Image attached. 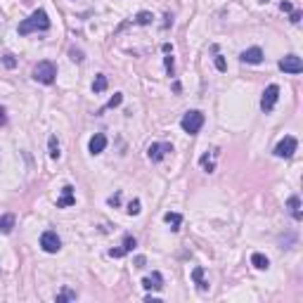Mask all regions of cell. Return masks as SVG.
Returning <instances> with one entry per match:
<instances>
[{"instance_id": "cell-15", "label": "cell", "mask_w": 303, "mask_h": 303, "mask_svg": "<svg viewBox=\"0 0 303 303\" xmlns=\"http://www.w3.org/2000/svg\"><path fill=\"white\" fill-rule=\"evenodd\" d=\"M287 209H289V213H291V218H294V220H301V218H303L301 199H298L296 194H291V197H289V201H287Z\"/></svg>"}, {"instance_id": "cell-5", "label": "cell", "mask_w": 303, "mask_h": 303, "mask_svg": "<svg viewBox=\"0 0 303 303\" xmlns=\"http://www.w3.org/2000/svg\"><path fill=\"white\" fill-rule=\"evenodd\" d=\"M298 147V140L294 135H287L282 137L277 143V147H275V156H279V159H291L294 156V152H296Z\"/></svg>"}, {"instance_id": "cell-7", "label": "cell", "mask_w": 303, "mask_h": 303, "mask_svg": "<svg viewBox=\"0 0 303 303\" xmlns=\"http://www.w3.org/2000/svg\"><path fill=\"white\" fill-rule=\"evenodd\" d=\"M277 67L282 69L285 74H301V71H303V62H301V57H298V55H287V57H282Z\"/></svg>"}, {"instance_id": "cell-9", "label": "cell", "mask_w": 303, "mask_h": 303, "mask_svg": "<svg viewBox=\"0 0 303 303\" xmlns=\"http://www.w3.org/2000/svg\"><path fill=\"white\" fill-rule=\"evenodd\" d=\"M143 287L147 291H161L164 289V275H161L159 270H154L152 275H147V277L143 279Z\"/></svg>"}, {"instance_id": "cell-6", "label": "cell", "mask_w": 303, "mask_h": 303, "mask_svg": "<svg viewBox=\"0 0 303 303\" xmlns=\"http://www.w3.org/2000/svg\"><path fill=\"white\" fill-rule=\"evenodd\" d=\"M41 247H43L45 254H57V251L62 249V239L57 237V232H52V230H45L43 235H41Z\"/></svg>"}, {"instance_id": "cell-12", "label": "cell", "mask_w": 303, "mask_h": 303, "mask_svg": "<svg viewBox=\"0 0 303 303\" xmlns=\"http://www.w3.org/2000/svg\"><path fill=\"white\" fill-rule=\"evenodd\" d=\"M239 59L244 64H260L263 62V50L260 48H249V50H244L239 55Z\"/></svg>"}, {"instance_id": "cell-11", "label": "cell", "mask_w": 303, "mask_h": 303, "mask_svg": "<svg viewBox=\"0 0 303 303\" xmlns=\"http://www.w3.org/2000/svg\"><path fill=\"white\" fill-rule=\"evenodd\" d=\"M135 247H137L135 237L126 235V237H124V244H121V249H112V251H109V256H112V258H121V256H126L128 251H133Z\"/></svg>"}, {"instance_id": "cell-34", "label": "cell", "mask_w": 303, "mask_h": 303, "mask_svg": "<svg viewBox=\"0 0 303 303\" xmlns=\"http://www.w3.org/2000/svg\"><path fill=\"white\" fill-rule=\"evenodd\" d=\"M161 50H164V52L168 55V52H173V45H171V43H164V45H161Z\"/></svg>"}, {"instance_id": "cell-13", "label": "cell", "mask_w": 303, "mask_h": 303, "mask_svg": "<svg viewBox=\"0 0 303 303\" xmlns=\"http://www.w3.org/2000/svg\"><path fill=\"white\" fill-rule=\"evenodd\" d=\"M107 147V135H102V133H95L93 137H90V145H88V149H90V154L97 156L102 154Z\"/></svg>"}, {"instance_id": "cell-29", "label": "cell", "mask_w": 303, "mask_h": 303, "mask_svg": "<svg viewBox=\"0 0 303 303\" xmlns=\"http://www.w3.org/2000/svg\"><path fill=\"white\" fill-rule=\"evenodd\" d=\"M107 201H109V206H118V201H121V194L116 192V194H112V197L107 199Z\"/></svg>"}, {"instance_id": "cell-20", "label": "cell", "mask_w": 303, "mask_h": 303, "mask_svg": "<svg viewBox=\"0 0 303 303\" xmlns=\"http://www.w3.org/2000/svg\"><path fill=\"white\" fill-rule=\"evenodd\" d=\"M48 147H50V159H59V156H62V152H59V143H57L55 135H50Z\"/></svg>"}, {"instance_id": "cell-33", "label": "cell", "mask_w": 303, "mask_h": 303, "mask_svg": "<svg viewBox=\"0 0 303 303\" xmlns=\"http://www.w3.org/2000/svg\"><path fill=\"white\" fill-rule=\"evenodd\" d=\"M7 124V114H5V109L0 107V126H5Z\"/></svg>"}, {"instance_id": "cell-32", "label": "cell", "mask_w": 303, "mask_h": 303, "mask_svg": "<svg viewBox=\"0 0 303 303\" xmlns=\"http://www.w3.org/2000/svg\"><path fill=\"white\" fill-rule=\"evenodd\" d=\"M147 266V258H145V256H137L135 258V268H145Z\"/></svg>"}, {"instance_id": "cell-4", "label": "cell", "mask_w": 303, "mask_h": 303, "mask_svg": "<svg viewBox=\"0 0 303 303\" xmlns=\"http://www.w3.org/2000/svg\"><path fill=\"white\" fill-rule=\"evenodd\" d=\"M277 99H279V86L277 83H270V86L266 88L263 97H260V109L266 114H270L272 109H275V105H277Z\"/></svg>"}, {"instance_id": "cell-17", "label": "cell", "mask_w": 303, "mask_h": 303, "mask_svg": "<svg viewBox=\"0 0 303 303\" xmlns=\"http://www.w3.org/2000/svg\"><path fill=\"white\" fill-rule=\"evenodd\" d=\"M251 266L256 268V270H268L270 268V260H268V256L266 254H251Z\"/></svg>"}, {"instance_id": "cell-23", "label": "cell", "mask_w": 303, "mask_h": 303, "mask_svg": "<svg viewBox=\"0 0 303 303\" xmlns=\"http://www.w3.org/2000/svg\"><path fill=\"white\" fill-rule=\"evenodd\" d=\"M152 19H154V17H152V12H137L133 22L140 24V26H147V24H152Z\"/></svg>"}, {"instance_id": "cell-25", "label": "cell", "mask_w": 303, "mask_h": 303, "mask_svg": "<svg viewBox=\"0 0 303 303\" xmlns=\"http://www.w3.org/2000/svg\"><path fill=\"white\" fill-rule=\"evenodd\" d=\"M126 211H128V216H137V213H140V199H133Z\"/></svg>"}, {"instance_id": "cell-36", "label": "cell", "mask_w": 303, "mask_h": 303, "mask_svg": "<svg viewBox=\"0 0 303 303\" xmlns=\"http://www.w3.org/2000/svg\"><path fill=\"white\" fill-rule=\"evenodd\" d=\"M258 3H268V0H258Z\"/></svg>"}, {"instance_id": "cell-22", "label": "cell", "mask_w": 303, "mask_h": 303, "mask_svg": "<svg viewBox=\"0 0 303 303\" xmlns=\"http://www.w3.org/2000/svg\"><path fill=\"white\" fill-rule=\"evenodd\" d=\"M64 301H76V291H71V289L64 287V289L57 294V303H64Z\"/></svg>"}, {"instance_id": "cell-31", "label": "cell", "mask_w": 303, "mask_h": 303, "mask_svg": "<svg viewBox=\"0 0 303 303\" xmlns=\"http://www.w3.org/2000/svg\"><path fill=\"white\" fill-rule=\"evenodd\" d=\"M279 10H282V12H291L294 7H291V3H287V0H282V3H279Z\"/></svg>"}, {"instance_id": "cell-35", "label": "cell", "mask_w": 303, "mask_h": 303, "mask_svg": "<svg viewBox=\"0 0 303 303\" xmlns=\"http://www.w3.org/2000/svg\"><path fill=\"white\" fill-rule=\"evenodd\" d=\"M71 59H74V62H80L83 57H80V52H76V50H71Z\"/></svg>"}, {"instance_id": "cell-18", "label": "cell", "mask_w": 303, "mask_h": 303, "mask_svg": "<svg viewBox=\"0 0 303 303\" xmlns=\"http://www.w3.org/2000/svg\"><path fill=\"white\" fill-rule=\"evenodd\" d=\"M14 228V216L12 213H5V216L0 218V235H10Z\"/></svg>"}, {"instance_id": "cell-3", "label": "cell", "mask_w": 303, "mask_h": 303, "mask_svg": "<svg viewBox=\"0 0 303 303\" xmlns=\"http://www.w3.org/2000/svg\"><path fill=\"white\" fill-rule=\"evenodd\" d=\"M55 76H57V67L52 62H38L36 69H33V78L38 80V83H43V86H52L55 83Z\"/></svg>"}, {"instance_id": "cell-26", "label": "cell", "mask_w": 303, "mask_h": 303, "mask_svg": "<svg viewBox=\"0 0 303 303\" xmlns=\"http://www.w3.org/2000/svg\"><path fill=\"white\" fill-rule=\"evenodd\" d=\"M164 62H166V71H168V76H173V71H175V69H173V52H168Z\"/></svg>"}, {"instance_id": "cell-28", "label": "cell", "mask_w": 303, "mask_h": 303, "mask_svg": "<svg viewBox=\"0 0 303 303\" xmlns=\"http://www.w3.org/2000/svg\"><path fill=\"white\" fill-rule=\"evenodd\" d=\"M216 69L218 71H228V64H225V59L220 55H216Z\"/></svg>"}, {"instance_id": "cell-21", "label": "cell", "mask_w": 303, "mask_h": 303, "mask_svg": "<svg viewBox=\"0 0 303 303\" xmlns=\"http://www.w3.org/2000/svg\"><path fill=\"white\" fill-rule=\"evenodd\" d=\"M93 90H95V93H105V90H107V76H105V74H97V76H95Z\"/></svg>"}, {"instance_id": "cell-19", "label": "cell", "mask_w": 303, "mask_h": 303, "mask_svg": "<svg viewBox=\"0 0 303 303\" xmlns=\"http://www.w3.org/2000/svg\"><path fill=\"white\" fill-rule=\"evenodd\" d=\"M164 220L171 225V230H173V232H178L180 225H183V216H180V213H171V211H168V213H164Z\"/></svg>"}, {"instance_id": "cell-10", "label": "cell", "mask_w": 303, "mask_h": 303, "mask_svg": "<svg viewBox=\"0 0 303 303\" xmlns=\"http://www.w3.org/2000/svg\"><path fill=\"white\" fill-rule=\"evenodd\" d=\"M76 204V194H74V187L71 185H64L62 187V197L57 199V209H69V206Z\"/></svg>"}, {"instance_id": "cell-24", "label": "cell", "mask_w": 303, "mask_h": 303, "mask_svg": "<svg viewBox=\"0 0 303 303\" xmlns=\"http://www.w3.org/2000/svg\"><path fill=\"white\" fill-rule=\"evenodd\" d=\"M121 102H124V95H121V93H114V97L109 99V102H107V105L102 107V109H99V114L105 112V109H114V107H118Z\"/></svg>"}, {"instance_id": "cell-1", "label": "cell", "mask_w": 303, "mask_h": 303, "mask_svg": "<svg viewBox=\"0 0 303 303\" xmlns=\"http://www.w3.org/2000/svg\"><path fill=\"white\" fill-rule=\"evenodd\" d=\"M50 29V17L45 10H36L29 19H24L19 24V36H29L33 31H48Z\"/></svg>"}, {"instance_id": "cell-8", "label": "cell", "mask_w": 303, "mask_h": 303, "mask_svg": "<svg viewBox=\"0 0 303 303\" xmlns=\"http://www.w3.org/2000/svg\"><path fill=\"white\" fill-rule=\"evenodd\" d=\"M168 152H173V147H171L168 143H152V145H149V149H147V156H149V161L159 164V161L164 159Z\"/></svg>"}, {"instance_id": "cell-27", "label": "cell", "mask_w": 303, "mask_h": 303, "mask_svg": "<svg viewBox=\"0 0 303 303\" xmlns=\"http://www.w3.org/2000/svg\"><path fill=\"white\" fill-rule=\"evenodd\" d=\"M3 64H5L7 69H14L17 67V59H14L12 55H3Z\"/></svg>"}, {"instance_id": "cell-14", "label": "cell", "mask_w": 303, "mask_h": 303, "mask_svg": "<svg viewBox=\"0 0 303 303\" xmlns=\"http://www.w3.org/2000/svg\"><path fill=\"white\" fill-rule=\"evenodd\" d=\"M218 154H220V149H211V154L206 152V154L199 159V164H201V168H204L206 173H213V171H216V159H218Z\"/></svg>"}, {"instance_id": "cell-16", "label": "cell", "mask_w": 303, "mask_h": 303, "mask_svg": "<svg viewBox=\"0 0 303 303\" xmlns=\"http://www.w3.org/2000/svg\"><path fill=\"white\" fill-rule=\"evenodd\" d=\"M192 279H194V285H197V289L201 291V294H204V291H209V282H206L204 279V268H194V270H192Z\"/></svg>"}, {"instance_id": "cell-2", "label": "cell", "mask_w": 303, "mask_h": 303, "mask_svg": "<svg viewBox=\"0 0 303 303\" xmlns=\"http://www.w3.org/2000/svg\"><path fill=\"white\" fill-rule=\"evenodd\" d=\"M204 126V114L199 112V109H192V112H185L183 118H180V128L190 133V135H197L199 130Z\"/></svg>"}, {"instance_id": "cell-30", "label": "cell", "mask_w": 303, "mask_h": 303, "mask_svg": "<svg viewBox=\"0 0 303 303\" xmlns=\"http://www.w3.org/2000/svg\"><path fill=\"white\" fill-rule=\"evenodd\" d=\"M291 24H298V22H301V12H298V10H291Z\"/></svg>"}]
</instances>
